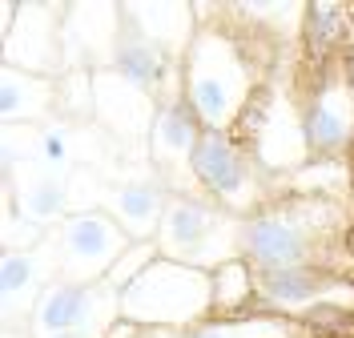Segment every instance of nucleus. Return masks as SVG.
<instances>
[{"instance_id": "obj_1", "label": "nucleus", "mask_w": 354, "mask_h": 338, "mask_svg": "<svg viewBox=\"0 0 354 338\" xmlns=\"http://www.w3.org/2000/svg\"><path fill=\"white\" fill-rule=\"evenodd\" d=\"M214 314V270L157 258L149 270L121 294V318L137 326H198Z\"/></svg>"}, {"instance_id": "obj_2", "label": "nucleus", "mask_w": 354, "mask_h": 338, "mask_svg": "<svg viewBox=\"0 0 354 338\" xmlns=\"http://www.w3.org/2000/svg\"><path fill=\"white\" fill-rule=\"evenodd\" d=\"M238 229L242 222L225 205L205 202L198 194H174L157 229V250L169 262L218 270L238 258Z\"/></svg>"}, {"instance_id": "obj_3", "label": "nucleus", "mask_w": 354, "mask_h": 338, "mask_svg": "<svg viewBox=\"0 0 354 338\" xmlns=\"http://www.w3.org/2000/svg\"><path fill=\"white\" fill-rule=\"evenodd\" d=\"M185 101L198 113L201 129H225L242 117L250 101L242 53L225 37H198L185 53ZM250 109V105H245Z\"/></svg>"}, {"instance_id": "obj_4", "label": "nucleus", "mask_w": 354, "mask_h": 338, "mask_svg": "<svg viewBox=\"0 0 354 338\" xmlns=\"http://www.w3.org/2000/svg\"><path fill=\"white\" fill-rule=\"evenodd\" d=\"M314 209L310 205H286V209H262L242 218L238 229V258L254 274L270 270H294V266H314Z\"/></svg>"}, {"instance_id": "obj_5", "label": "nucleus", "mask_w": 354, "mask_h": 338, "mask_svg": "<svg viewBox=\"0 0 354 338\" xmlns=\"http://www.w3.org/2000/svg\"><path fill=\"white\" fill-rule=\"evenodd\" d=\"M121 318V294L105 282H48L32 302V338L97 335L105 338Z\"/></svg>"}, {"instance_id": "obj_6", "label": "nucleus", "mask_w": 354, "mask_h": 338, "mask_svg": "<svg viewBox=\"0 0 354 338\" xmlns=\"http://www.w3.org/2000/svg\"><path fill=\"white\" fill-rule=\"evenodd\" d=\"M129 250V234L105 209L68 214L61 222V278L65 282H105L117 258Z\"/></svg>"}, {"instance_id": "obj_7", "label": "nucleus", "mask_w": 354, "mask_h": 338, "mask_svg": "<svg viewBox=\"0 0 354 338\" xmlns=\"http://www.w3.org/2000/svg\"><path fill=\"white\" fill-rule=\"evenodd\" d=\"M189 169H194L201 189H209L218 198V205H225L230 214H242L250 205H258L254 161L225 129H205L201 133Z\"/></svg>"}, {"instance_id": "obj_8", "label": "nucleus", "mask_w": 354, "mask_h": 338, "mask_svg": "<svg viewBox=\"0 0 354 338\" xmlns=\"http://www.w3.org/2000/svg\"><path fill=\"white\" fill-rule=\"evenodd\" d=\"M302 133H306L310 153H342L354 141V93L342 81H330L310 97L306 113H302Z\"/></svg>"}, {"instance_id": "obj_9", "label": "nucleus", "mask_w": 354, "mask_h": 338, "mask_svg": "<svg viewBox=\"0 0 354 338\" xmlns=\"http://www.w3.org/2000/svg\"><path fill=\"white\" fill-rule=\"evenodd\" d=\"M165 205H169V194L157 173L153 178H129L105 194V214L129 234V242H157Z\"/></svg>"}, {"instance_id": "obj_10", "label": "nucleus", "mask_w": 354, "mask_h": 338, "mask_svg": "<svg viewBox=\"0 0 354 338\" xmlns=\"http://www.w3.org/2000/svg\"><path fill=\"white\" fill-rule=\"evenodd\" d=\"M201 133L205 129H201L198 113L189 109V101L185 97H174V101H165L153 113V125H149V158L157 161V169H174L181 161L189 165Z\"/></svg>"}, {"instance_id": "obj_11", "label": "nucleus", "mask_w": 354, "mask_h": 338, "mask_svg": "<svg viewBox=\"0 0 354 338\" xmlns=\"http://www.w3.org/2000/svg\"><path fill=\"white\" fill-rule=\"evenodd\" d=\"M330 290V278L322 266H294V270H270L258 274V302L262 310H278V314H294L302 306H314L322 294Z\"/></svg>"}, {"instance_id": "obj_12", "label": "nucleus", "mask_w": 354, "mask_h": 338, "mask_svg": "<svg viewBox=\"0 0 354 338\" xmlns=\"http://www.w3.org/2000/svg\"><path fill=\"white\" fill-rule=\"evenodd\" d=\"M113 73L133 85L137 93H157L161 85V77H165V48L149 41L145 32H125V37H117V45H113Z\"/></svg>"}, {"instance_id": "obj_13", "label": "nucleus", "mask_w": 354, "mask_h": 338, "mask_svg": "<svg viewBox=\"0 0 354 338\" xmlns=\"http://www.w3.org/2000/svg\"><path fill=\"white\" fill-rule=\"evenodd\" d=\"M181 338H294V326L282 314H221L205 318L198 326H185Z\"/></svg>"}, {"instance_id": "obj_14", "label": "nucleus", "mask_w": 354, "mask_h": 338, "mask_svg": "<svg viewBox=\"0 0 354 338\" xmlns=\"http://www.w3.org/2000/svg\"><path fill=\"white\" fill-rule=\"evenodd\" d=\"M48 93L53 85L37 77V73H17V68H4V81H0V113L4 121H37L48 109Z\"/></svg>"}, {"instance_id": "obj_15", "label": "nucleus", "mask_w": 354, "mask_h": 338, "mask_svg": "<svg viewBox=\"0 0 354 338\" xmlns=\"http://www.w3.org/2000/svg\"><path fill=\"white\" fill-rule=\"evenodd\" d=\"M254 294H258V274H254V266H245L242 258H234V262L214 270V310L218 314L245 310V302Z\"/></svg>"}, {"instance_id": "obj_16", "label": "nucleus", "mask_w": 354, "mask_h": 338, "mask_svg": "<svg viewBox=\"0 0 354 338\" xmlns=\"http://www.w3.org/2000/svg\"><path fill=\"white\" fill-rule=\"evenodd\" d=\"M346 21H351V12H346L342 4H330V0L306 4V45H310V53H314V57H326L330 48L342 45Z\"/></svg>"}, {"instance_id": "obj_17", "label": "nucleus", "mask_w": 354, "mask_h": 338, "mask_svg": "<svg viewBox=\"0 0 354 338\" xmlns=\"http://www.w3.org/2000/svg\"><path fill=\"white\" fill-rule=\"evenodd\" d=\"M65 202H68L65 185H61V181H53V178H41L21 198V214L28 218V222L48 225V222H57V218H65Z\"/></svg>"}, {"instance_id": "obj_18", "label": "nucleus", "mask_w": 354, "mask_h": 338, "mask_svg": "<svg viewBox=\"0 0 354 338\" xmlns=\"http://www.w3.org/2000/svg\"><path fill=\"white\" fill-rule=\"evenodd\" d=\"M37 282V254L32 250H4V262H0V290H4V302L12 306L17 298L32 290Z\"/></svg>"}, {"instance_id": "obj_19", "label": "nucleus", "mask_w": 354, "mask_h": 338, "mask_svg": "<svg viewBox=\"0 0 354 338\" xmlns=\"http://www.w3.org/2000/svg\"><path fill=\"white\" fill-rule=\"evenodd\" d=\"M157 254H161V250H157V242H129V250L117 258V266L109 270L105 286H113L117 294H125L133 282H137V278H141V274L157 262Z\"/></svg>"}, {"instance_id": "obj_20", "label": "nucleus", "mask_w": 354, "mask_h": 338, "mask_svg": "<svg viewBox=\"0 0 354 338\" xmlns=\"http://www.w3.org/2000/svg\"><path fill=\"white\" fill-rule=\"evenodd\" d=\"M41 153H44V161H53V165H61V161L68 158V141H65V129H61V125H53V129L41 133Z\"/></svg>"}, {"instance_id": "obj_21", "label": "nucleus", "mask_w": 354, "mask_h": 338, "mask_svg": "<svg viewBox=\"0 0 354 338\" xmlns=\"http://www.w3.org/2000/svg\"><path fill=\"white\" fill-rule=\"evenodd\" d=\"M346 250H351V258H354V225H351V234H346Z\"/></svg>"}, {"instance_id": "obj_22", "label": "nucleus", "mask_w": 354, "mask_h": 338, "mask_svg": "<svg viewBox=\"0 0 354 338\" xmlns=\"http://www.w3.org/2000/svg\"><path fill=\"white\" fill-rule=\"evenodd\" d=\"M346 85H351V93H354V61H351V73H346Z\"/></svg>"}, {"instance_id": "obj_23", "label": "nucleus", "mask_w": 354, "mask_h": 338, "mask_svg": "<svg viewBox=\"0 0 354 338\" xmlns=\"http://www.w3.org/2000/svg\"><path fill=\"white\" fill-rule=\"evenodd\" d=\"M68 338H97V335H68Z\"/></svg>"}, {"instance_id": "obj_24", "label": "nucleus", "mask_w": 354, "mask_h": 338, "mask_svg": "<svg viewBox=\"0 0 354 338\" xmlns=\"http://www.w3.org/2000/svg\"><path fill=\"white\" fill-rule=\"evenodd\" d=\"M351 189H354V173H351Z\"/></svg>"}]
</instances>
